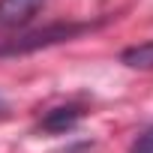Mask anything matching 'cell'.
Returning <instances> with one entry per match:
<instances>
[{
    "mask_svg": "<svg viewBox=\"0 0 153 153\" xmlns=\"http://www.w3.org/2000/svg\"><path fill=\"white\" fill-rule=\"evenodd\" d=\"M120 60L129 66V69H153V39L147 42H138V45H129Z\"/></svg>",
    "mask_w": 153,
    "mask_h": 153,
    "instance_id": "cell-3",
    "label": "cell"
},
{
    "mask_svg": "<svg viewBox=\"0 0 153 153\" xmlns=\"http://www.w3.org/2000/svg\"><path fill=\"white\" fill-rule=\"evenodd\" d=\"M132 153H153V126H150V129H144V132L135 138Z\"/></svg>",
    "mask_w": 153,
    "mask_h": 153,
    "instance_id": "cell-5",
    "label": "cell"
},
{
    "mask_svg": "<svg viewBox=\"0 0 153 153\" xmlns=\"http://www.w3.org/2000/svg\"><path fill=\"white\" fill-rule=\"evenodd\" d=\"M78 117H81V111L75 108V105L54 108V111H48V117L42 120V129H48V132H63V129H69Z\"/></svg>",
    "mask_w": 153,
    "mask_h": 153,
    "instance_id": "cell-4",
    "label": "cell"
},
{
    "mask_svg": "<svg viewBox=\"0 0 153 153\" xmlns=\"http://www.w3.org/2000/svg\"><path fill=\"white\" fill-rule=\"evenodd\" d=\"M81 30H87V27H84V24H57V27L30 33V36L12 42V45H3V48H0V54H24V51H33V48H42V45H54V42L72 39V36H78Z\"/></svg>",
    "mask_w": 153,
    "mask_h": 153,
    "instance_id": "cell-1",
    "label": "cell"
},
{
    "mask_svg": "<svg viewBox=\"0 0 153 153\" xmlns=\"http://www.w3.org/2000/svg\"><path fill=\"white\" fill-rule=\"evenodd\" d=\"M42 0H0V24L3 27H18L36 15Z\"/></svg>",
    "mask_w": 153,
    "mask_h": 153,
    "instance_id": "cell-2",
    "label": "cell"
}]
</instances>
